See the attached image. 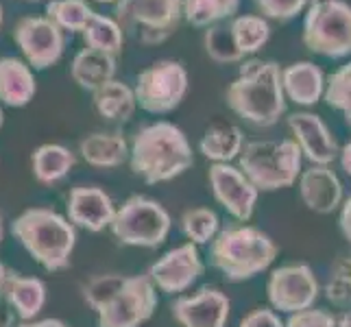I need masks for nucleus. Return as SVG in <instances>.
<instances>
[{"mask_svg": "<svg viewBox=\"0 0 351 327\" xmlns=\"http://www.w3.org/2000/svg\"><path fill=\"white\" fill-rule=\"evenodd\" d=\"M341 232L345 236V240L351 245V197L343 203V210H341Z\"/></svg>", "mask_w": 351, "mask_h": 327, "instance_id": "nucleus-38", "label": "nucleus"}, {"mask_svg": "<svg viewBox=\"0 0 351 327\" xmlns=\"http://www.w3.org/2000/svg\"><path fill=\"white\" fill-rule=\"evenodd\" d=\"M229 109L253 127H273L286 114L282 70L275 62L251 59L227 88Z\"/></svg>", "mask_w": 351, "mask_h": 327, "instance_id": "nucleus-2", "label": "nucleus"}, {"mask_svg": "<svg viewBox=\"0 0 351 327\" xmlns=\"http://www.w3.org/2000/svg\"><path fill=\"white\" fill-rule=\"evenodd\" d=\"M256 5L264 18L288 22L306 9L308 0H256Z\"/></svg>", "mask_w": 351, "mask_h": 327, "instance_id": "nucleus-35", "label": "nucleus"}, {"mask_svg": "<svg viewBox=\"0 0 351 327\" xmlns=\"http://www.w3.org/2000/svg\"><path fill=\"white\" fill-rule=\"evenodd\" d=\"M319 280L308 264H288L275 269L266 284L273 310L295 314L308 310L319 299Z\"/></svg>", "mask_w": 351, "mask_h": 327, "instance_id": "nucleus-11", "label": "nucleus"}, {"mask_svg": "<svg viewBox=\"0 0 351 327\" xmlns=\"http://www.w3.org/2000/svg\"><path fill=\"white\" fill-rule=\"evenodd\" d=\"M116 22L142 44H162L184 20V0H116Z\"/></svg>", "mask_w": 351, "mask_h": 327, "instance_id": "nucleus-7", "label": "nucleus"}, {"mask_svg": "<svg viewBox=\"0 0 351 327\" xmlns=\"http://www.w3.org/2000/svg\"><path fill=\"white\" fill-rule=\"evenodd\" d=\"M3 295L20 321H35L46 306V286L38 277L9 273Z\"/></svg>", "mask_w": 351, "mask_h": 327, "instance_id": "nucleus-21", "label": "nucleus"}, {"mask_svg": "<svg viewBox=\"0 0 351 327\" xmlns=\"http://www.w3.org/2000/svg\"><path fill=\"white\" fill-rule=\"evenodd\" d=\"M219 3H223L232 14L236 16V11H238V7H240V0H219Z\"/></svg>", "mask_w": 351, "mask_h": 327, "instance_id": "nucleus-44", "label": "nucleus"}, {"mask_svg": "<svg viewBox=\"0 0 351 327\" xmlns=\"http://www.w3.org/2000/svg\"><path fill=\"white\" fill-rule=\"evenodd\" d=\"M0 327H14V310L0 304Z\"/></svg>", "mask_w": 351, "mask_h": 327, "instance_id": "nucleus-41", "label": "nucleus"}, {"mask_svg": "<svg viewBox=\"0 0 351 327\" xmlns=\"http://www.w3.org/2000/svg\"><path fill=\"white\" fill-rule=\"evenodd\" d=\"M14 40L27 57L29 68L46 70L64 55V31L55 22L40 16L20 18L14 29Z\"/></svg>", "mask_w": 351, "mask_h": 327, "instance_id": "nucleus-12", "label": "nucleus"}, {"mask_svg": "<svg viewBox=\"0 0 351 327\" xmlns=\"http://www.w3.org/2000/svg\"><path fill=\"white\" fill-rule=\"evenodd\" d=\"M181 327H225L232 301L216 288H201L195 295H184L171 306Z\"/></svg>", "mask_w": 351, "mask_h": 327, "instance_id": "nucleus-15", "label": "nucleus"}, {"mask_svg": "<svg viewBox=\"0 0 351 327\" xmlns=\"http://www.w3.org/2000/svg\"><path fill=\"white\" fill-rule=\"evenodd\" d=\"M116 75V57L92 48H83L75 55L70 66V77L81 90L94 92Z\"/></svg>", "mask_w": 351, "mask_h": 327, "instance_id": "nucleus-22", "label": "nucleus"}, {"mask_svg": "<svg viewBox=\"0 0 351 327\" xmlns=\"http://www.w3.org/2000/svg\"><path fill=\"white\" fill-rule=\"evenodd\" d=\"M304 44L310 53L343 59L351 55V5L345 0L310 5L304 18Z\"/></svg>", "mask_w": 351, "mask_h": 327, "instance_id": "nucleus-8", "label": "nucleus"}, {"mask_svg": "<svg viewBox=\"0 0 351 327\" xmlns=\"http://www.w3.org/2000/svg\"><path fill=\"white\" fill-rule=\"evenodd\" d=\"M0 27H3V7H0Z\"/></svg>", "mask_w": 351, "mask_h": 327, "instance_id": "nucleus-49", "label": "nucleus"}, {"mask_svg": "<svg viewBox=\"0 0 351 327\" xmlns=\"http://www.w3.org/2000/svg\"><path fill=\"white\" fill-rule=\"evenodd\" d=\"M81 33H83V40H86V46L92 48V51H101L114 57L123 51L125 33L118 27V22L114 18L101 16L94 11Z\"/></svg>", "mask_w": 351, "mask_h": 327, "instance_id": "nucleus-27", "label": "nucleus"}, {"mask_svg": "<svg viewBox=\"0 0 351 327\" xmlns=\"http://www.w3.org/2000/svg\"><path fill=\"white\" fill-rule=\"evenodd\" d=\"M203 44H205V53H208L216 64H236L245 57L238 51L229 24H212V27H208Z\"/></svg>", "mask_w": 351, "mask_h": 327, "instance_id": "nucleus-32", "label": "nucleus"}, {"mask_svg": "<svg viewBox=\"0 0 351 327\" xmlns=\"http://www.w3.org/2000/svg\"><path fill=\"white\" fill-rule=\"evenodd\" d=\"M3 123H5V114H3V107H0V129H3Z\"/></svg>", "mask_w": 351, "mask_h": 327, "instance_id": "nucleus-47", "label": "nucleus"}, {"mask_svg": "<svg viewBox=\"0 0 351 327\" xmlns=\"http://www.w3.org/2000/svg\"><path fill=\"white\" fill-rule=\"evenodd\" d=\"M92 103L99 116H103L105 120H112V123H127L138 107L133 90L127 83L116 79L107 81L99 90H94Z\"/></svg>", "mask_w": 351, "mask_h": 327, "instance_id": "nucleus-25", "label": "nucleus"}, {"mask_svg": "<svg viewBox=\"0 0 351 327\" xmlns=\"http://www.w3.org/2000/svg\"><path fill=\"white\" fill-rule=\"evenodd\" d=\"M212 195L238 221H249L256 210L260 192L251 181L232 164H214L210 168Z\"/></svg>", "mask_w": 351, "mask_h": 327, "instance_id": "nucleus-14", "label": "nucleus"}, {"mask_svg": "<svg viewBox=\"0 0 351 327\" xmlns=\"http://www.w3.org/2000/svg\"><path fill=\"white\" fill-rule=\"evenodd\" d=\"M94 11L86 0H51L46 5V18L55 22L62 31L81 33Z\"/></svg>", "mask_w": 351, "mask_h": 327, "instance_id": "nucleus-29", "label": "nucleus"}, {"mask_svg": "<svg viewBox=\"0 0 351 327\" xmlns=\"http://www.w3.org/2000/svg\"><path fill=\"white\" fill-rule=\"evenodd\" d=\"M96 3H103V5H110V3H116V0H96Z\"/></svg>", "mask_w": 351, "mask_h": 327, "instance_id": "nucleus-48", "label": "nucleus"}, {"mask_svg": "<svg viewBox=\"0 0 351 327\" xmlns=\"http://www.w3.org/2000/svg\"><path fill=\"white\" fill-rule=\"evenodd\" d=\"M277 245L269 234L256 227H227L212 240L210 256L214 269L229 282H247L275 262Z\"/></svg>", "mask_w": 351, "mask_h": 327, "instance_id": "nucleus-4", "label": "nucleus"}, {"mask_svg": "<svg viewBox=\"0 0 351 327\" xmlns=\"http://www.w3.org/2000/svg\"><path fill=\"white\" fill-rule=\"evenodd\" d=\"M38 92L33 70L16 57L0 59V103L9 107H24Z\"/></svg>", "mask_w": 351, "mask_h": 327, "instance_id": "nucleus-20", "label": "nucleus"}, {"mask_svg": "<svg viewBox=\"0 0 351 327\" xmlns=\"http://www.w3.org/2000/svg\"><path fill=\"white\" fill-rule=\"evenodd\" d=\"M240 173L258 192H273L290 188L301 175V155L295 140H253L245 144L238 155Z\"/></svg>", "mask_w": 351, "mask_h": 327, "instance_id": "nucleus-5", "label": "nucleus"}, {"mask_svg": "<svg viewBox=\"0 0 351 327\" xmlns=\"http://www.w3.org/2000/svg\"><path fill=\"white\" fill-rule=\"evenodd\" d=\"M157 304V288L147 275L127 277L116 297L96 312L99 327H140L155 314Z\"/></svg>", "mask_w": 351, "mask_h": 327, "instance_id": "nucleus-10", "label": "nucleus"}, {"mask_svg": "<svg viewBox=\"0 0 351 327\" xmlns=\"http://www.w3.org/2000/svg\"><path fill=\"white\" fill-rule=\"evenodd\" d=\"M323 99L332 109L341 112L345 123L351 127V62L341 66L328 77Z\"/></svg>", "mask_w": 351, "mask_h": 327, "instance_id": "nucleus-31", "label": "nucleus"}, {"mask_svg": "<svg viewBox=\"0 0 351 327\" xmlns=\"http://www.w3.org/2000/svg\"><path fill=\"white\" fill-rule=\"evenodd\" d=\"M79 153L90 166L116 168L129 160V144L120 133H90L79 142Z\"/></svg>", "mask_w": 351, "mask_h": 327, "instance_id": "nucleus-23", "label": "nucleus"}, {"mask_svg": "<svg viewBox=\"0 0 351 327\" xmlns=\"http://www.w3.org/2000/svg\"><path fill=\"white\" fill-rule=\"evenodd\" d=\"M171 225V214L162 203L144 195H133L116 210L110 232L120 245L155 249L164 245Z\"/></svg>", "mask_w": 351, "mask_h": 327, "instance_id": "nucleus-6", "label": "nucleus"}, {"mask_svg": "<svg viewBox=\"0 0 351 327\" xmlns=\"http://www.w3.org/2000/svg\"><path fill=\"white\" fill-rule=\"evenodd\" d=\"M288 127L301 155L310 160L312 166H330L338 157V142L317 114L297 112L288 116Z\"/></svg>", "mask_w": 351, "mask_h": 327, "instance_id": "nucleus-16", "label": "nucleus"}, {"mask_svg": "<svg viewBox=\"0 0 351 327\" xmlns=\"http://www.w3.org/2000/svg\"><path fill=\"white\" fill-rule=\"evenodd\" d=\"M284 327H336V317H332L325 310H301L290 314V319L284 323Z\"/></svg>", "mask_w": 351, "mask_h": 327, "instance_id": "nucleus-36", "label": "nucleus"}, {"mask_svg": "<svg viewBox=\"0 0 351 327\" xmlns=\"http://www.w3.org/2000/svg\"><path fill=\"white\" fill-rule=\"evenodd\" d=\"M299 195L308 210L332 214L343 203V184L330 166H312L299 175Z\"/></svg>", "mask_w": 351, "mask_h": 327, "instance_id": "nucleus-18", "label": "nucleus"}, {"mask_svg": "<svg viewBox=\"0 0 351 327\" xmlns=\"http://www.w3.org/2000/svg\"><path fill=\"white\" fill-rule=\"evenodd\" d=\"M192 164H195V153L188 136L166 120L142 127L131 140L129 166L133 175L149 186L177 179L192 168Z\"/></svg>", "mask_w": 351, "mask_h": 327, "instance_id": "nucleus-1", "label": "nucleus"}, {"mask_svg": "<svg viewBox=\"0 0 351 327\" xmlns=\"http://www.w3.org/2000/svg\"><path fill=\"white\" fill-rule=\"evenodd\" d=\"M282 88L284 96L297 105L310 107L321 101L325 92L323 70L312 62H297L282 70Z\"/></svg>", "mask_w": 351, "mask_h": 327, "instance_id": "nucleus-19", "label": "nucleus"}, {"mask_svg": "<svg viewBox=\"0 0 351 327\" xmlns=\"http://www.w3.org/2000/svg\"><path fill=\"white\" fill-rule=\"evenodd\" d=\"M203 275V262L197 245L186 242V245L175 247L168 253L151 264L149 269V280L155 288H160L162 293L168 295H179L195 284Z\"/></svg>", "mask_w": 351, "mask_h": 327, "instance_id": "nucleus-13", "label": "nucleus"}, {"mask_svg": "<svg viewBox=\"0 0 351 327\" xmlns=\"http://www.w3.org/2000/svg\"><path fill=\"white\" fill-rule=\"evenodd\" d=\"M338 155H341V166H343V171L347 175H351V142H347L345 147L338 151Z\"/></svg>", "mask_w": 351, "mask_h": 327, "instance_id": "nucleus-40", "label": "nucleus"}, {"mask_svg": "<svg viewBox=\"0 0 351 327\" xmlns=\"http://www.w3.org/2000/svg\"><path fill=\"white\" fill-rule=\"evenodd\" d=\"M245 147V136L240 127L232 123H214L203 131L199 151L214 164H229Z\"/></svg>", "mask_w": 351, "mask_h": 327, "instance_id": "nucleus-24", "label": "nucleus"}, {"mask_svg": "<svg viewBox=\"0 0 351 327\" xmlns=\"http://www.w3.org/2000/svg\"><path fill=\"white\" fill-rule=\"evenodd\" d=\"M77 164V157L62 144H42L31 155L33 177L44 186L62 181Z\"/></svg>", "mask_w": 351, "mask_h": 327, "instance_id": "nucleus-26", "label": "nucleus"}, {"mask_svg": "<svg viewBox=\"0 0 351 327\" xmlns=\"http://www.w3.org/2000/svg\"><path fill=\"white\" fill-rule=\"evenodd\" d=\"M11 234L48 273L66 271L70 266L72 253L77 247V227L55 210H24L11 223Z\"/></svg>", "mask_w": 351, "mask_h": 327, "instance_id": "nucleus-3", "label": "nucleus"}, {"mask_svg": "<svg viewBox=\"0 0 351 327\" xmlns=\"http://www.w3.org/2000/svg\"><path fill=\"white\" fill-rule=\"evenodd\" d=\"M7 277H9V271H7V266H5L3 262H0V295H3V290H5Z\"/></svg>", "mask_w": 351, "mask_h": 327, "instance_id": "nucleus-43", "label": "nucleus"}, {"mask_svg": "<svg viewBox=\"0 0 351 327\" xmlns=\"http://www.w3.org/2000/svg\"><path fill=\"white\" fill-rule=\"evenodd\" d=\"M181 232L192 245H208L219 234L221 221L210 208H192L181 214Z\"/></svg>", "mask_w": 351, "mask_h": 327, "instance_id": "nucleus-30", "label": "nucleus"}, {"mask_svg": "<svg viewBox=\"0 0 351 327\" xmlns=\"http://www.w3.org/2000/svg\"><path fill=\"white\" fill-rule=\"evenodd\" d=\"M336 327H351V310H345L341 317L336 319Z\"/></svg>", "mask_w": 351, "mask_h": 327, "instance_id": "nucleus-42", "label": "nucleus"}, {"mask_svg": "<svg viewBox=\"0 0 351 327\" xmlns=\"http://www.w3.org/2000/svg\"><path fill=\"white\" fill-rule=\"evenodd\" d=\"M3 234H5L3 232V214H0V242H3Z\"/></svg>", "mask_w": 351, "mask_h": 327, "instance_id": "nucleus-46", "label": "nucleus"}, {"mask_svg": "<svg viewBox=\"0 0 351 327\" xmlns=\"http://www.w3.org/2000/svg\"><path fill=\"white\" fill-rule=\"evenodd\" d=\"M310 5H321V3H330V0H308Z\"/></svg>", "mask_w": 351, "mask_h": 327, "instance_id": "nucleus-45", "label": "nucleus"}, {"mask_svg": "<svg viewBox=\"0 0 351 327\" xmlns=\"http://www.w3.org/2000/svg\"><path fill=\"white\" fill-rule=\"evenodd\" d=\"M188 86L190 81L184 64L160 59L138 75L133 96H136V105L144 112L171 114L186 99Z\"/></svg>", "mask_w": 351, "mask_h": 327, "instance_id": "nucleus-9", "label": "nucleus"}, {"mask_svg": "<svg viewBox=\"0 0 351 327\" xmlns=\"http://www.w3.org/2000/svg\"><path fill=\"white\" fill-rule=\"evenodd\" d=\"M66 212H68V221L75 227L99 234L112 225L116 205H114V199L107 195L103 188L79 186L70 190Z\"/></svg>", "mask_w": 351, "mask_h": 327, "instance_id": "nucleus-17", "label": "nucleus"}, {"mask_svg": "<svg viewBox=\"0 0 351 327\" xmlns=\"http://www.w3.org/2000/svg\"><path fill=\"white\" fill-rule=\"evenodd\" d=\"M240 327H284V321L280 314L269 308H258L249 312L245 319L240 321Z\"/></svg>", "mask_w": 351, "mask_h": 327, "instance_id": "nucleus-37", "label": "nucleus"}, {"mask_svg": "<svg viewBox=\"0 0 351 327\" xmlns=\"http://www.w3.org/2000/svg\"><path fill=\"white\" fill-rule=\"evenodd\" d=\"M325 297L336 308H351V258L334 262L330 280L325 284Z\"/></svg>", "mask_w": 351, "mask_h": 327, "instance_id": "nucleus-33", "label": "nucleus"}, {"mask_svg": "<svg viewBox=\"0 0 351 327\" xmlns=\"http://www.w3.org/2000/svg\"><path fill=\"white\" fill-rule=\"evenodd\" d=\"M229 29L242 55L258 53L271 38V27L262 16H238L229 22Z\"/></svg>", "mask_w": 351, "mask_h": 327, "instance_id": "nucleus-28", "label": "nucleus"}, {"mask_svg": "<svg viewBox=\"0 0 351 327\" xmlns=\"http://www.w3.org/2000/svg\"><path fill=\"white\" fill-rule=\"evenodd\" d=\"M18 327H68L59 319H42V321H22Z\"/></svg>", "mask_w": 351, "mask_h": 327, "instance_id": "nucleus-39", "label": "nucleus"}, {"mask_svg": "<svg viewBox=\"0 0 351 327\" xmlns=\"http://www.w3.org/2000/svg\"><path fill=\"white\" fill-rule=\"evenodd\" d=\"M125 280H127V275H116V273L94 277V280L83 288V299H86V304L92 310L99 312L116 297L118 290L123 288Z\"/></svg>", "mask_w": 351, "mask_h": 327, "instance_id": "nucleus-34", "label": "nucleus"}]
</instances>
